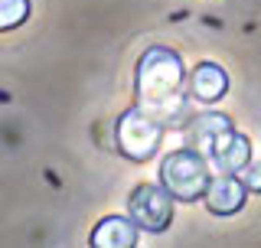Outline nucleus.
<instances>
[{
    "label": "nucleus",
    "instance_id": "10",
    "mask_svg": "<svg viewBox=\"0 0 261 248\" xmlns=\"http://www.w3.org/2000/svg\"><path fill=\"white\" fill-rule=\"evenodd\" d=\"M242 183L248 189H261V163H245L242 167Z\"/></svg>",
    "mask_w": 261,
    "mask_h": 248
},
{
    "label": "nucleus",
    "instance_id": "8",
    "mask_svg": "<svg viewBox=\"0 0 261 248\" xmlns=\"http://www.w3.org/2000/svg\"><path fill=\"white\" fill-rule=\"evenodd\" d=\"M92 245H98V248H111V245L114 248H130V245H137V222L121 219V216L105 219L92 232Z\"/></svg>",
    "mask_w": 261,
    "mask_h": 248
},
{
    "label": "nucleus",
    "instance_id": "7",
    "mask_svg": "<svg viewBox=\"0 0 261 248\" xmlns=\"http://www.w3.org/2000/svg\"><path fill=\"white\" fill-rule=\"evenodd\" d=\"M228 88V76L225 69H219L216 62H202L193 69L190 76V92L199 98V102H216V98H222Z\"/></svg>",
    "mask_w": 261,
    "mask_h": 248
},
{
    "label": "nucleus",
    "instance_id": "5",
    "mask_svg": "<svg viewBox=\"0 0 261 248\" xmlns=\"http://www.w3.org/2000/svg\"><path fill=\"white\" fill-rule=\"evenodd\" d=\"M199 147H206L209 163H212L219 173H242V167L248 163V157H251L248 137H245V134H235L232 124H228V128H222L219 134H212L206 144H199Z\"/></svg>",
    "mask_w": 261,
    "mask_h": 248
},
{
    "label": "nucleus",
    "instance_id": "1",
    "mask_svg": "<svg viewBox=\"0 0 261 248\" xmlns=\"http://www.w3.org/2000/svg\"><path fill=\"white\" fill-rule=\"evenodd\" d=\"M179 82H183V62L176 53L163 46L147 49L137 62V95L141 108L153 111L157 118H167L179 105Z\"/></svg>",
    "mask_w": 261,
    "mask_h": 248
},
{
    "label": "nucleus",
    "instance_id": "2",
    "mask_svg": "<svg viewBox=\"0 0 261 248\" xmlns=\"http://www.w3.org/2000/svg\"><path fill=\"white\" fill-rule=\"evenodd\" d=\"M209 163L202 160L196 151H173L163 157V167H160V183L173 200L193 203L202 200L209 189Z\"/></svg>",
    "mask_w": 261,
    "mask_h": 248
},
{
    "label": "nucleus",
    "instance_id": "6",
    "mask_svg": "<svg viewBox=\"0 0 261 248\" xmlns=\"http://www.w3.org/2000/svg\"><path fill=\"white\" fill-rule=\"evenodd\" d=\"M245 196H248V186L242 180H235V173H222L219 180H209L206 206L216 216H232L245 206Z\"/></svg>",
    "mask_w": 261,
    "mask_h": 248
},
{
    "label": "nucleus",
    "instance_id": "3",
    "mask_svg": "<svg viewBox=\"0 0 261 248\" xmlns=\"http://www.w3.org/2000/svg\"><path fill=\"white\" fill-rule=\"evenodd\" d=\"M160 131H163V118H157L147 108H134L118 121V147L130 160H150L157 154Z\"/></svg>",
    "mask_w": 261,
    "mask_h": 248
},
{
    "label": "nucleus",
    "instance_id": "4",
    "mask_svg": "<svg viewBox=\"0 0 261 248\" xmlns=\"http://www.w3.org/2000/svg\"><path fill=\"white\" fill-rule=\"evenodd\" d=\"M130 219L137 222V229L144 232H163L173 219V203H170L167 189L157 186H137L130 193Z\"/></svg>",
    "mask_w": 261,
    "mask_h": 248
},
{
    "label": "nucleus",
    "instance_id": "9",
    "mask_svg": "<svg viewBox=\"0 0 261 248\" xmlns=\"http://www.w3.org/2000/svg\"><path fill=\"white\" fill-rule=\"evenodd\" d=\"M30 16V0H0V33L27 23Z\"/></svg>",
    "mask_w": 261,
    "mask_h": 248
}]
</instances>
